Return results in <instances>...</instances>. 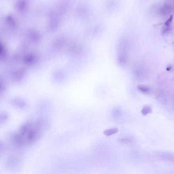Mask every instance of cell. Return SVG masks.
<instances>
[{"mask_svg":"<svg viewBox=\"0 0 174 174\" xmlns=\"http://www.w3.org/2000/svg\"><path fill=\"white\" fill-rule=\"evenodd\" d=\"M157 158L167 162L174 163V153L169 152H159L156 153Z\"/></svg>","mask_w":174,"mask_h":174,"instance_id":"6da1fadb","label":"cell"},{"mask_svg":"<svg viewBox=\"0 0 174 174\" xmlns=\"http://www.w3.org/2000/svg\"><path fill=\"white\" fill-rule=\"evenodd\" d=\"M123 111L119 107H115L111 110V116L115 119H119L122 116Z\"/></svg>","mask_w":174,"mask_h":174,"instance_id":"7a4b0ae2","label":"cell"},{"mask_svg":"<svg viewBox=\"0 0 174 174\" xmlns=\"http://www.w3.org/2000/svg\"><path fill=\"white\" fill-rule=\"evenodd\" d=\"M119 131V129L118 128H113L105 130L103 132L104 135L109 136L113 135L114 134H115L116 133H118Z\"/></svg>","mask_w":174,"mask_h":174,"instance_id":"3957f363","label":"cell"},{"mask_svg":"<svg viewBox=\"0 0 174 174\" xmlns=\"http://www.w3.org/2000/svg\"><path fill=\"white\" fill-rule=\"evenodd\" d=\"M133 139L129 137L122 138L119 140L120 143L122 144H124V145H129L133 143Z\"/></svg>","mask_w":174,"mask_h":174,"instance_id":"277c9868","label":"cell"},{"mask_svg":"<svg viewBox=\"0 0 174 174\" xmlns=\"http://www.w3.org/2000/svg\"><path fill=\"white\" fill-rule=\"evenodd\" d=\"M151 111V108L150 107L146 106L142 109V114H143V115H147V114H150Z\"/></svg>","mask_w":174,"mask_h":174,"instance_id":"5b68a950","label":"cell"},{"mask_svg":"<svg viewBox=\"0 0 174 174\" xmlns=\"http://www.w3.org/2000/svg\"><path fill=\"white\" fill-rule=\"evenodd\" d=\"M138 90H139L140 92L147 94L149 92V89L146 86H138Z\"/></svg>","mask_w":174,"mask_h":174,"instance_id":"8992f818","label":"cell"}]
</instances>
